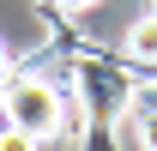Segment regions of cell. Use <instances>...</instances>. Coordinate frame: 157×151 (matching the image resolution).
I'll return each instance as SVG.
<instances>
[{
    "instance_id": "5",
    "label": "cell",
    "mask_w": 157,
    "mask_h": 151,
    "mask_svg": "<svg viewBox=\"0 0 157 151\" xmlns=\"http://www.w3.org/2000/svg\"><path fill=\"white\" fill-rule=\"evenodd\" d=\"M139 151H157V109L139 121Z\"/></svg>"
},
{
    "instance_id": "2",
    "label": "cell",
    "mask_w": 157,
    "mask_h": 151,
    "mask_svg": "<svg viewBox=\"0 0 157 151\" xmlns=\"http://www.w3.org/2000/svg\"><path fill=\"white\" fill-rule=\"evenodd\" d=\"M0 115L12 121V127L36 133V139H55L60 127H67V109H60V91L48 85V79H6L0 85Z\"/></svg>"
},
{
    "instance_id": "1",
    "label": "cell",
    "mask_w": 157,
    "mask_h": 151,
    "mask_svg": "<svg viewBox=\"0 0 157 151\" xmlns=\"http://www.w3.org/2000/svg\"><path fill=\"white\" fill-rule=\"evenodd\" d=\"M73 85H78V103H85V115L97 127L103 121H127L133 103H139V79H127L121 60H78Z\"/></svg>"
},
{
    "instance_id": "7",
    "label": "cell",
    "mask_w": 157,
    "mask_h": 151,
    "mask_svg": "<svg viewBox=\"0 0 157 151\" xmlns=\"http://www.w3.org/2000/svg\"><path fill=\"white\" fill-rule=\"evenodd\" d=\"M6 79H12V48L0 42V85H6Z\"/></svg>"
},
{
    "instance_id": "3",
    "label": "cell",
    "mask_w": 157,
    "mask_h": 151,
    "mask_svg": "<svg viewBox=\"0 0 157 151\" xmlns=\"http://www.w3.org/2000/svg\"><path fill=\"white\" fill-rule=\"evenodd\" d=\"M121 48H127V60H139V67H157V18L151 12L127 24V42H121Z\"/></svg>"
},
{
    "instance_id": "4",
    "label": "cell",
    "mask_w": 157,
    "mask_h": 151,
    "mask_svg": "<svg viewBox=\"0 0 157 151\" xmlns=\"http://www.w3.org/2000/svg\"><path fill=\"white\" fill-rule=\"evenodd\" d=\"M0 151H42V139H36V133H24V127H12V121H6V127H0Z\"/></svg>"
},
{
    "instance_id": "6",
    "label": "cell",
    "mask_w": 157,
    "mask_h": 151,
    "mask_svg": "<svg viewBox=\"0 0 157 151\" xmlns=\"http://www.w3.org/2000/svg\"><path fill=\"white\" fill-rule=\"evenodd\" d=\"M60 12H91V6H103V0H55Z\"/></svg>"
},
{
    "instance_id": "8",
    "label": "cell",
    "mask_w": 157,
    "mask_h": 151,
    "mask_svg": "<svg viewBox=\"0 0 157 151\" xmlns=\"http://www.w3.org/2000/svg\"><path fill=\"white\" fill-rule=\"evenodd\" d=\"M145 12H151V18H157V0H151V6H145Z\"/></svg>"
}]
</instances>
